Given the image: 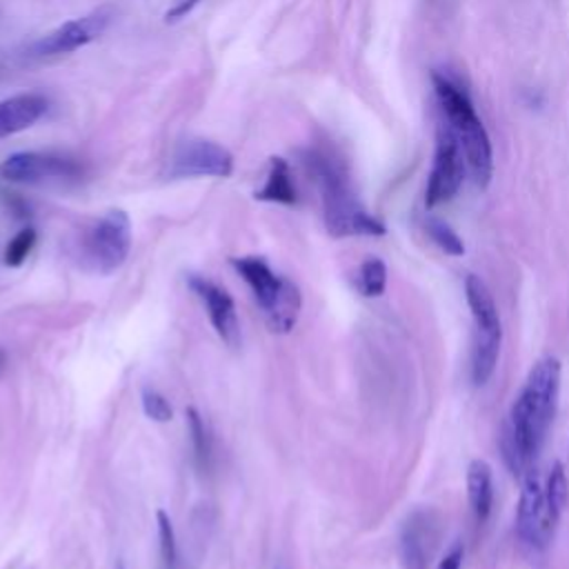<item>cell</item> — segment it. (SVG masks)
Masks as SVG:
<instances>
[{"label":"cell","mask_w":569,"mask_h":569,"mask_svg":"<svg viewBox=\"0 0 569 569\" xmlns=\"http://www.w3.org/2000/svg\"><path fill=\"white\" fill-rule=\"evenodd\" d=\"M131 249V220L122 209L104 211L80 240V262L84 269L109 276L118 271Z\"/></svg>","instance_id":"cell-7"},{"label":"cell","mask_w":569,"mask_h":569,"mask_svg":"<svg viewBox=\"0 0 569 569\" xmlns=\"http://www.w3.org/2000/svg\"><path fill=\"white\" fill-rule=\"evenodd\" d=\"M187 282H189L191 291L196 293V298L202 302L207 318H209L213 331L218 333V338L227 347H238L240 345V322H238L233 298L227 293V289H222L218 282H213L200 273H189Z\"/></svg>","instance_id":"cell-13"},{"label":"cell","mask_w":569,"mask_h":569,"mask_svg":"<svg viewBox=\"0 0 569 569\" xmlns=\"http://www.w3.org/2000/svg\"><path fill=\"white\" fill-rule=\"evenodd\" d=\"M36 229L33 227H24V229H20L11 240H9V244H7V249H4V262L9 264V267H20L24 260H27V256L31 253V249H33V244H36Z\"/></svg>","instance_id":"cell-21"},{"label":"cell","mask_w":569,"mask_h":569,"mask_svg":"<svg viewBox=\"0 0 569 569\" xmlns=\"http://www.w3.org/2000/svg\"><path fill=\"white\" fill-rule=\"evenodd\" d=\"M302 164L318 187L325 227L333 238L387 233L382 220L371 216L358 200L349 171L333 151L309 147L302 151Z\"/></svg>","instance_id":"cell-2"},{"label":"cell","mask_w":569,"mask_h":569,"mask_svg":"<svg viewBox=\"0 0 569 569\" xmlns=\"http://www.w3.org/2000/svg\"><path fill=\"white\" fill-rule=\"evenodd\" d=\"M2 360H4V356H2V351H0V367H2Z\"/></svg>","instance_id":"cell-25"},{"label":"cell","mask_w":569,"mask_h":569,"mask_svg":"<svg viewBox=\"0 0 569 569\" xmlns=\"http://www.w3.org/2000/svg\"><path fill=\"white\" fill-rule=\"evenodd\" d=\"M140 400H142V411L147 413V418H151L156 422H169L173 418V409L160 391H156L151 387H144Z\"/></svg>","instance_id":"cell-22"},{"label":"cell","mask_w":569,"mask_h":569,"mask_svg":"<svg viewBox=\"0 0 569 569\" xmlns=\"http://www.w3.org/2000/svg\"><path fill=\"white\" fill-rule=\"evenodd\" d=\"M465 153L460 149L458 138L453 131L440 129L438 131V142H436V153H433V164L427 178V189H425V204L427 209H433L438 204L449 202L462 187L465 180Z\"/></svg>","instance_id":"cell-11"},{"label":"cell","mask_w":569,"mask_h":569,"mask_svg":"<svg viewBox=\"0 0 569 569\" xmlns=\"http://www.w3.org/2000/svg\"><path fill=\"white\" fill-rule=\"evenodd\" d=\"M431 82H433L438 102L447 116L449 129L460 142L467 169L476 187L487 189L493 176V147L482 120L473 109L469 93L453 78L440 71L431 73Z\"/></svg>","instance_id":"cell-4"},{"label":"cell","mask_w":569,"mask_h":569,"mask_svg":"<svg viewBox=\"0 0 569 569\" xmlns=\"http://www.w3.org/2000/svg\"><path fill=\"white\" fill-rule=\"evenodd\" d=\"M442 538V520L436 509H413L398 536V558L402 569H429Z\"/></svg>","instance_id":"cell-9"},{"label":"cell","mask_w":569,"mask_h":569,"mask_svg":"<svg viewBox=\"0 0 569 569\" xmlns=\"http://www.w3.org/2000/svg\"><path fill=\"white\" fill-rule=\"evenodd\" d=\"M49 100L42 93H16L0 102V138L29 129L47 113Z\"/></svg>","instance_id":"cell-14"},{"label":"cell","mask_w":569,"mask_h":569,"mask_svg":"<svg viewBox=\"0 0 569 569\" xmlns=\"http://www.w3.org/2000/svg\"><path fill=\"white\" fill-rule=\"evenodd\" d=\"M156 522H158V547H160V565H162V569H180L176 529H173V522H171L169 513L158 509Z\"/></svg>","instance_id":"cell-19"},{"label":"cell","mask_w":569,"mask_h":569,"mask_svg":"<svg viewBox=\"0 0 569 569\" xmlns=\"http://www.w3.org/2000/svg\"><path fill=\"white\" fill-rule=\"evenodd\" d=\"M278 569H287V567H284V565H280V567H278Z\"/></svg>","instance_id":"cell-26"},{"label":"cell","mask_w":569,"mask_h":569,"mask_svg":"<svg viewBox=\"0 0 569 569\" xmlns=\"http://www.w3.org/2000/svg\"><path fill=\"white\" fill-rule=\"evenodd\" d=\"M253 198L260 200V202H276V204H296L298 202V191H296V184H293L291 167L284 158L273 156L269 160L264 182L253 193Z\"/></svg>","instance_id":"cell-16"},{"label":"cell","mask_w":569,"mask_h":569,"mask_svg":"<svg viewBox=\"0 0 569 569\" xmlns=\"http://www.w3.org/2000/svg\"><path fill=\"white\" fill-rule=\"evenodd\" d=\"M198 2H200V0H180V2H176V7H171V9L167 11V20L184 18Z\"/></svg>","instance_id":"cell-23"},{"label":"cell","mask_w":569,"mask_h":569,"mask_svg":"<svg viewBox=\"0 0 569 569\" xmlns=\"http://www.w3.org/2000/svg\"><path fill=\"white\" fill-rule=\"evenodd\" d=\"M111 22V11L109 9H96L82 18L67 20L58 24L53 31L44 33L29 47V56L33 58H51V56H62L71 53L76 49H82L84 44L98 40Z\"/></svg>","instance_id":"cell-12"},{"label":"cell","mask_w":569,"mask_h":569,"mask_svg":"<svg viewBox=\"0 0 569 569\" xmlns=\"http://www.w3.org/2000/svg\"><path fill=\"white\" fill-rule=\"evenodd\" d=\"M187 429H189V438H191L196 467L202 473L211 471V467H213V438H211V431H209L204 418L200 416V411L196 407L187 409Z\"/></svg>","instance_id":"cell-17"},{"label":"cell","mask_w":569,"mask_h":569,"mask_svg":"<svg viewBox=\"0 0 569 569\" xmlns=\"http://www.w3.org/2000/svg\"><path fill=\"white\" fill-rule=\"evenodd\" d=\"M569 500V480L562 462L533 467L522 476L516 507V536L529 558H542L551 547L560 516Z\"/></svg>","instance_id":"cell-3"},{"label":"cell","mask_w":569,"mask_h":569,"mask_svg":"<svg viewBox=\"0 0 569 569\" xmlns=\"http://www.w3.org/2000/svg\"><path fill=\"white\" fill-rule=\"evenodd\" d=\"M467 498L478 525L491 516L493 507V473L487 460H471L467 467Z\"/></svg>","instance_id":"cell-15"},{"label":"cell","mask_w":569,"mask_h":569,"mask_svg":"<svg viewBox=\"0 0 569 569\" xmlns=\"http://www.w3.org/2000/svg\"><path fill=\"white\" fill-rule=\"evenodd\" d=\"M560 396V360L545 356L527 373L500 431V453L507 469L522 478L536 467Z\"/></svg>","instance_id":"cell-1"},{"label":"cell","mask_w":569,"mask_h":569,"mask_svg":"<svg viewBox=\"0 0 569 569\" xmlns=\"http://www.w3.org/2000/svg\"><path fill=\"white\" fill-rule=\"evenodd\" d=\"M233 173V156L222 144L207 138L182 140L167 164L169 178H229Z\"/></svg>","instance_id":"cell-10"},{"label":"cell","mask_w":569,"mask_h":569,"mask_svg":"<svg viewBox=\"0 0 569 569\" xmlns=\"http://www.w3.org/2000/svg\"><path fill=\"white\" fill-rule=\"evenodd\" d=\"M82 173L73 158L44 153V151H16L0 162V178L20 184H44V182H69Z\"/></svg>","instance_id":"cell-8"},{"label":"cell","mask_w":569,"mask_h":569,"mask_svg":"<svg viewBox=\"0 0 569 569\" xmlns=\"http://www.w3.org/2000/svg\"><path fill=\"white\" fill-rule=\"evenodd\" d=\"M353 284L358 293L365 298L382 296L387 289V264L376 256L362 260L353 276Z\"/></svg>","instance_id":"cell-18"},{"label":"cell","mask_w":569,"mask_h":569,"mask_svg":"<svg viewBox=\"0 0 569 569\" xmlns=\"http://www.w3.org/2000/svg\"><path fill=\"white\" fill-rule=\"evenodd\" d=\"M231 267L247 282L267 325L276 333H289L302 309V293L293 280L273 271L260 256H236Z\"/></svg>","instance_id":"cell-5"},{"label":"cell","mask_w":569,"mask_h":569,"mask_svg":"<svg viewBox=\"0 0 569 569\" xmlns=\"http://www.w3.org/2000/svg\"><path fill=\"white\" fill-rule=\"evenodd\" d=\"M465 298L473 318V349H471V382L482 387L496 371L502 345V325L496 300L480 276L465 278Z\"/></svg>","instance_id":"cell-6"},{"label":"cell","mask_w":569,"mask_h":569,"mask_svg":"<svg viewBox=\"0 0 569 569\" xmlns=\"http://www.w3.org/2000/svg\"><path fill=\"white\" fill-rule=\"evenodd\" d=\"M425 231H427L429 240H431L438 249H442L445 253H449V256H462V253H465V242H462V238H460L447 222H442V220H438V218H427V220H425Z\"/></svg>","instance_id":"cell-20"},{"label":"cell","mask_w":569,"mask_h":569,"mask_svg":"<svg viewBox=\"0 0 569 569\" xmlns=\"http://www.w3.org/2000/svg\"><path fill=\"white\" fill-rule=\"evenodd\" d=\"M116 569H124V565H122V562H118V565H116Z\"/></svg>","instance_id":"cell-24"}]
</instances>
